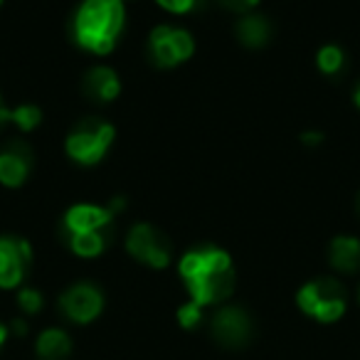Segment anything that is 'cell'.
Segmentation results:
<instances>
[{"label": "cell", "instance_id": "cell-16", "mask_svg": "<svg viewBox=\"0 0 360 360\" xmlns=\"http://www.w3.org/2000/svg\"><path fill=\"white\" fill-rule=\"evenodd\" d=\"M65 242L72 250V255L82 257V259H94V257L106 252V247H109V242H111V235L109 232H86V235L65 237Z\"/></svg>", "mask_w": 360, "mask_h": 360}, {"label": "cell", "instance_id": "cell-1", "mask_svg": "<svg viewBox=\"0 0 360 360\" xmlns=\"http://www.w3.org/2000/svg\"><path fill=\"white\" fill-rule=\"evenodd\" d=\"M178 274L191 294V301H195L202 309L227 301L237 284L235 262L230 252L212 245L186 252L178 262Z\"/></svg>", "mask_w": 360, "mask_h": 360}, {"label": "cell", "instance_id": "cell-24", "mask_svg": "<svg viewBox=\"0 0 360 360\" xmlns=\"http://www.w3.org/2000/svg\"><path fill=\"white\" fill-rule=\"evenodd\" d=\"M11 106H6V101H3V96H0V131L6 129L8 124H11Z\"/></svg>", "mask_w": 360, "mask_h": 360}, {"label": "cell", "instance_id": "cell-7", "mask_svg": "<svg viewBox=\"0 0 360 360\" xmlns=\"http://www.w3.org/2000/svg\"><path fill=\"white\" fill-rule=\"evenodd\" d=\"M32 266V247L25 237L0 235V289H18Z\"/></svg>", "mask_w": 360, "mask_h": 360}, {"label": "cell", "instance_id": "cell-19", "mask_svg": "<svg viewBox=\"0 0 360 360\" xmlns=\"http://www.w3.org/2000/svg\"><path fill=\"white\" fill-rule=\"evenodd\" d=\"M18 306H20L25 314L35 316L42 311V306H45V299H42V294L37 289H32V286H22L20 291H18Z\"/></svg>", "mask_w": 360, "mask_h": 360}, {"label": "cell", "instance_id": "cell-11", "mask_svg": "<svg viewBox=\"0 0 360 360\" xmlns=\"http://www.w3.org/2000/svg\"><path fill=\"white\" fill-rule=\"evenodd\" d=\"M32 165H35V153L25 141H11L0 148V186L22 188L30 180Z\"/></svg>", "mask_w": 360, "mask_h": 360}, {"label": "cell", "instance_id": "cell-14", "mask_svg": "<svg viewBox=\"0 0 360 360\" xmlns=\"http://www.w3.org/2000/svg\"><path fill=\"white\" fill-rule=\"evenodd\" d=\"M237 40L242 42L250 50H259V47L269 45L271 40V22L264 15H257V13H245L237 20Z\"/></svg>", "mask_w": 360, "mask_h": 360}, {"label": "cell", "instance_id": "cell-29", "mask_svg": "<svg viewBox=\"0 0 360 360\" xmlns=\"http://www.w3.org/2000/svg\"><path fill=\"white\" fill-rule=\"evenodd\" d=\"M0 6H3V0H0Z\"/></svg>", "mask_w": 360, "mask_h": 360}, {"label": "cell", "instance_id": "cell-13", "mask_svg": "<svg viewBox=\"0 0 360 360\" xmlns=\"http://www.w3.org/2000/svg\"><path fill=\"white\" fill-rule=\"evenodd\" d=\"M328 264L340 274H355L360 269V240L350 235H338L328 245Z\"/></svg>", "mask_w": 360, "mask_h": 360}, {"label": "cell", "instance_id": "cell-12", "mask_svg": "<svg viewBox=\"0 0 360 360\" xmlns=\"http://www.w3.org/2000/svg\"><path fill=\"white\" fill-rule=\"evenodd\" d=\"M82 89L96 104H111V101L119 99L121 94V79L111 67L106 65H96L82 79Z\"/></svg>", "mask_w": 360, "mask_h": 360}, {"label": "cell", "instance_id": "cell-21", "mask_svg": "<svg viewBox=\"0 0 360 360\" xmlns=\"http://www.w3.org/2000/svg\"><path fill=\"white\" fill-rule=\"evenodd\" d=\"M178 323L186 330H193L202 323V306H198L195 301H188L178 309Z\"/></svg>", "mask_w": 360, "mask_h": 360}, {"label": "cell", "instance_id": "cell-10", "mask_svg": "<svg viewBox=\"0 0 360 360\" xmlns=\"http://www.w3.org/2000/svg\"><path fill=\"white\" fill-rule=\"evenodd\" d=\"M114 212L109 205H94V202H77L62 217V232L65 237L86 235V232H109L114 230Z\"/></svg>", "mask_w": 360, "mask_h": 360}, {"label": "cell", "instance_id": "cell-27", "mask_svg": "<svg viewBox=\"0 0 360 360\" xmlns=\"http://www.w3.org/2000/svg\"><path fill=\"white\" fill-rule=\"evenodd\" d=\"M353 104H355V106H358V109H360V84H358V89L353 91Z\"/></svg>", "mask_w": 360, "mask_h": 360}, {"label": "cell", "instance_id": "cell-8", "mask_svg": "<svg viewBox=\"0 0 360 360\" xmlns=\"http://www.w3.org/2000/svg\"><path fill=\"white\" fill-rule=\"evenodd\" d=\"M210 330L215 335V340L225 348H242L250 343L255 326L245 309L240 306H222L215 311L210 321Z\"/></svg>", "mask_w": 360, "mask_h": 360}, {"label": "cell", "instance_id": "cell-22", "mask_svg": "<svg viewBox=\"0 0 360 360\" xmlns=\"http://www.w3.org/2000/svg\"><path fill=\"white\" fill-rule=\"evenodd\" d=\"M220 3L227 8V11L240 13V15H245V13H252L257 6H259V0H220Z\"/></svg>", "mask_w": 360, "mask_h": 360}, {"label": "cell", "instance_id": "cell-20", "mask_svg": "<svg viewBox=\"0 0 360 360\" xmlns=\"http://www.w3.org/2000/svg\"><path fill=\"white\" fill-rule=\"evenodd\" d=\"M155 6L163 8L170 15H188L205 6V0H155Z\"/></svg>", "mask_w": 360, "mask_h": 360}, {"label": "cell", "instance_id": "cell-17", "mask_svg": "<svg viewBox=\"0 0 360 360\" xmlns=\"http://www.w3.org/2000/svg\"><path fill=\"white\" fill-rule=\"evenodd\" d=\"M345 62H348L345 50L338 45H323L319 52H316V67H319L326 77L340 75V72L345 70Z\"/></svg>", "mask_w": 360, "mask_h": 360}, {"label": "cell", "instance_id": "cell-2", "mask_svg": "<svg viewBox=\"0 0 360 360\" xmlns=\"http://www.w3.org/2000/svg\"><path fill=\"white\" fill-rule=\"evenodd\" d=\"M126 25L124 0H84L72 18V40L91 55H111Z\"/></svg>", "mask_w": 360, "mask_h": 360}, {"label": "cell", "instance_id": "cell-3", "mask_svg": "<svg viewBox=\"0 0 360 360\" xmlns=\"http://www.w3.org/2000/svg\"><path fill=\"white\" fill-rule=\"evenodd\" d=\"M296 304L309 319L319 321V323H335L343 319L345 309H348V296L340 281L330 279V276H319V279L306 281L296 294Z\"/></svg>", "mask_w": 360, "mask_h": 360}, {"label": "cell", "instance_id": "cell-6", "mask_svg": "<svg viewBox=\"0 0 360 360\" xmlns=\"http://www.w3.org/2000/svg\"><path fill=\"white\" fill-rule=\"evenodd\" d=\"M126 252L150 269H165L173 259V245L168 235L148 222H139L131 227L126 235Z\"/></svg>", "mask_w": 360, "mask_h": 360}, {"label": "cell", "instance_id": "cell-5", "mask_svg": "<svg viewBox=\"0 0 360 360\" xmlns=\"http://www.w3.org/2000/svg\"><path fill=\"white\" fill-rule=\"evenodd\" d=\"M148 60L158 70H173L186 65L195 55V40L186 27L155 25L148 35Z\"/></svg>", "mask_w": 360, "mask_h": 360}, {"label": "cell", "instance_id": "cell-18", "mask_svg": "<svg viewBox=\"0 0 360 360\" xmlns=\"http://www.w3.org/2000/svg\"><path fill=\"white\" fill-rule=\"evenodd\" d=\"M11 124L18 126L22 134H32L42 124V109L35 104H20L11 111Z\"/></svg>", "mask_w": 360, "mask_h": 360}, {"label": "cell", "instance_id": "cell-28", "mask_svg": "<svg viewBox=\"0 0 360 360\" xmlns=\"http://www.w3.org/2000/svg\"><path fill=\"white\" fill-rule=\"evenodd\" d=\"M358 207H360V195H358Z\"/></svg>", "mask_w": 360, "mask_h": 360}, {"label": "cell", "instance_id": "cell-15", "mask_svg": "<svg viewBox=\"0 0 360 360\" xmlns=\"http://www.w3.org/2000/svg\"><path fill=\"white\" fill-rule=\"evenodd\" d=\"M72 353V338L62 328H47L37 335V360H67Z\"/></svg>", "mask_w": 360, "mask_h": 360}, {"label": "cell", "instance_id": "cell-26", "mask_svg": "<svg viewBox=\"0 0 360 360\" xmlns=\"http://www.w3.org/2000/svg\"><path fill=\"white\" fill-rule=\"evenodd\" d=\"M8 333H11V330H8V326L0 323V348H3V343L8 340Z\"/></svg>", "mask_w": 360, "mask_h": 360}, {"label": "cell", "instance_id": "cell-25", "mask_svg": "<svg viewBox=\"0 0 360 360\" xmlns=\"http://www.w3.org/2000/svg\"><path fill=\"white\" fill-rule=\"evenodd\" d=\"M13 333H15V335H25V333H27V326H25V321H20V319H15V321H13Z\"/></svg>", "mask_w": 360, "mask_h": 360}, {"label": "cell", "instance_id": "cell-4", "mask_svg": "<svg viewBox=\"0 0 360 360\" xmlns=\"http://www.w3.org/2000/svg\"><path fill=\"white\" fill-rule=\"evenodd\" d=\"M116 129L104 119H84L67 134L65 150L77 165H96L114 146Z\"/></svg>", "mask_w": 360, "mask_h": 360}, {"label": "cell", "instance_id": "cell-30", "mask_svg": "<svg viewBox=\"0 0 360 360\" xmlns=\"http://www.w3.org/2000/svg\"><path fill=\"white\" fill-rule=\"evenodd\" d=\"M124 3H126V0H124Z\"/></svg>", "mask_w": 360, "mask_h": 360}, {"label": "cell", "instance_id": "cell-9", "mask_svg": "<svg viewBox=\"0 0 360 360\" xmlns=\"http://www.w3.org/2000/svg\"><path fill=\"white\" fill-rule=\"evenodd\" d=\"M60 309L72 323H91L104 311V294L99 286L79 281L60 296Z\"/></svg>", "mask_w": 360, "mask_h": 360}, {"label": "cell", "instance_id": "cell-23", "mask_svg": "<svg viewBox=\"0 0 360 360\" xmlns=\"http://www.w3.org/2000/svg\"><path fill=\"white\" fill-rule=\"evenodd\" d=\"M301 143H306V146L323 143V134H321V131H306V134L301 136Z\"/></svg>", "mask_w": 360, "mask_h": 360}]
</instances>
